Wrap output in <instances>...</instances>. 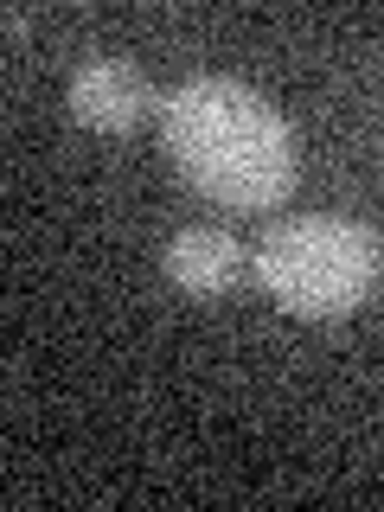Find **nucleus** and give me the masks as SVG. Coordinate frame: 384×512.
Returning a JSON list of instances; mask_svg holds the SVG:
<instances>
[{
  "label": "nucleus",
  "instance_id": "nucleus-1",
  "mask_svg": "<svg viewBox=\"0 0 384 512\" xmlns=\"http://www.w3.org/2000/svg\"><path fill=\"white\" fill-rule=\"evenodd\" d=\"M160 148L192 192L231 212H269L295 192V128L237 77H186L160 96Z\"/></svg>",
  "mask_w": 384,
  "mask_h": 512
},
{
  "label": "nucleus",
  "instance_id": "nucleus-2",
  "mask_svg": "<svg viewBox=\"0 0 384 512\" xmlns=\"http://www.w3.org/2000/svg\"><path fill=\"white\" fill-rule=\"evenodd\" d=\"M250 269L269 295L282 301L288 314L301 320H340L352 314L365 295L378 288L384 269V244L372 224H352V218H282L256 237Z\"/></svg>",
  "mask_w": 384,
  "mask_h": 512
},
{
  "label": "nucleus",
  "instance_id": "nucleus-3",
  "mask_svg": "<svg viewBox=\"0 0 384 512\" xmlns=\"http://www.w3.org/2000/svg\"><path fill=\"white\" fill-rule=\"evenodd\" d=\"M64 103H71V116L96 128V135H128L148 109H160V96L148 90V77H141V64L128 58H90L71 71V90H64Z\"/></svg>",
  "mask_w": 384,
  "mask_h": 512
},
{
  "label": "nucleus",
  "instance_id": "nucleus-4",
  "mask_svg": "<svg viewBox=\"0 0 384 512\" xmlns=\"http://www.w3.org/2000/svg\"><path fill=\"white\" fill-rule=\"evenodd\" d=\"M250 250L237 244L231 231H218V224H186V231L167 237V250H160V269H167V282L180 288V295H224L237 276H244Z\"/></svg>",
  "mask_w": 384,
  "mask_h": 512
}]
</instances>
